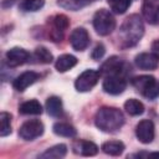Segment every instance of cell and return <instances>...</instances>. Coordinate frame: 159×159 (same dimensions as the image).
<instances>
[{
	"instance_id": "cell-1",
	"label": "cell",
	"mask_w": 159,
	"mask_h": 159,
	"mask_svg": "<svg viewBox=\"0 0 159 159\" xmlns=\"http://www.w3.org/2000/svg\"><path fill=\"white\" fill-rule=\"evenodd\" d=\"M144 35V24L139 15H129L122 24L118 34V39L122 47L135 46Z\"/></svg>"
},
{
	"instance_id": "cell-2",
	"label": "cell",
	"mask_w": 159,
	"mask_h": 159,
	"mask_svg": "<svg viewBox=\"0 0 159 159\" xmlns=\"http://www.w3.org/2000/svg\"><path fill=\"white\" fill-rule=\"evenodd\" d=\"M94 123L102 132L114 133L123 127L124 116L122 111L116 107H101L94 116Z\"/></svg>"
},
{
	"instance_id": "cell-3",
	"label": "cell",
	"mask_w": 159,
	"mask_h": 159,
	"mask_svg": "<svg viewBox=\"0 0 159 159\" xmlns=\"http://www.w3.org/2000/svg\"><path fill=\"white\" fill-rule=\"evenodd\" d=\"M132 84L148 99H155L159 96V83L153 76H137L132 80Z\"/></svg>"
},
{
	"instance_id": "cell-4",
	"label": "cell",
	"mask_w": 159,
	"mask_h": 159,
	"mask_svg": "<svg viewBox=\"0 0 159 159\" xmlns=\"http://www.w3.org/2000/svg\"><path fill=\"white\" fill-rule=\"evenodd\" d=\"M93 27L98 35L107 36L116 29V19L111 11L99 9L93 16Z\"/></svg>"
},
{
	"instance_id": "cell-5",
	"label": "cell",
	"mask_w": 159,
	"mask_h": 159,
	"mask_svg": "<svg viewBox=\"0 0 159 159\" xmlns=\"http://www.w3.org/2000/svg\"><path fill=\"white\" fill-rule=\"evenodd\" d=\"M51 27H50V39L53 42H60L63 39V34L66 31V29L70 25V20L66 15L63 14H57L53 17L48 19Z\"/></svg>"
},
{
	"instance_id": "cell-6",
	"label": "cell",
	"mask_w": 159,
	"mask_h": 159,
	"mask_svg": "<svg viewBox=\"0 0 159 159\" xmlns=\"http://www.w3.org/2000/svg\"><path fill=\"white\" fill-rule=\"evenodd\" d=\"M43 123L39 119L26 120L19 129V137L24 140H34L43 134Z\"/></svg>"
},
{
	"instance_id": "cell-7",
	"label": "cell",
	"mask_w": 159,
	"mask_h": 159,
	"mask_svg": "<svg viewBox=\"0 0 159 159\" xmlns=\"http://www.w3.org/2000/svg\"><path fill=\"white\" fill-rule=\"evenodd\" d=\"M99 77H101V72L96 70H86L77 77L75 82V87L78 92H88L98 83Z\"/></svg>"
},
{
	"instance_id": "cell-8",
	"label": "cell",
	"mask_w": 159,
	"mask_h": 159,
	"mask_svg": "<svg viewBox=\"0 0 159 159\" xmlns=\"http://www.w3.org/2000/svg\"><path fill=\"white\" fill-rule=\"evenodd\" d=\"M127 87V81L125 78L122 76V75H111V76H107L103 81V84H102V88L106 93L108 94H113V96H117V94H120L124 92Z\"/></svg>"
},
{
	"instance_id": "cell-9",
	"label": "cell",
	"mask_w": 159,
	"mask_h": 159,
	"mask_svg": "<svg viewBox=\"0 0 159 159\" xmlns=\"http://www.w3.org/2000/svg\"><path fill=\"white\" fill-rule=\"evenodd\" d=\"M135 135L138 140L143 144H149L155 137V127L150 119L140 120L135 127Z\"/></svg>"
},
{
	"instance_id": "cell-10",
	"label": "cell",
	"mask_w": 159,
	"mask_h": 159,
	"mask_svg": "<svg viewBox=\"0 0 159 159\" xmlns=\"http://www.w3.org/2000/svg\"><path fill=\"white\" fill-rule=\"evenodd\" d=\"M70 43L73 50L76 51H83L89 45V35L86 29L83 27H76L71 35H70Z\"/></svg>"
},
{
	"instance_id": "cell-11",
	"label": "cell",
	"mask_w": 159,
	"mask_h": 159,
	"mask_svg": "<svg viewBox=\"0 0 159 159\" xmlns=\"http://www.w3.org/2000/svg\"><path fill=\"white\" fill-rule=\"evenodd\" d=\"M142 14L148 24H159V0H144L142 5Z\"/></svg>"
},
{
	"instance_id": "cell-12",
	"label": "cell",
	"mask_w": 159,
	"mask_h": 159,
	"mask_svg": "<svg viewBox=\"0 0 159 159\" xmlns=\"http://www.w3.org/2000/svg\"><path fill=\"white\" fill-rule=\"evenodd\" d=\"M6 62L10 67H17L26 63L30 58V53L21 47H12L6 51Z\"/></svg>"
},
{
	"instance_id": "cell-13",
	"label": "cell",
	"mask_w": 159,
	"mask_h": 159,
	"mask_svg": "<svg viewBox=\"0 0 159 159\" xmlns=\"http://www.w3.org/2000/svg\"><path fill=\"white\" fill-rule=\"evenodd\" d=\"M40 78V75L37 72H34V71H26L24 73H21L20 76H17L14 82H12V86L16 91L19 92H24L27 87H30L31 84H34L37 80Z\"/></svg>"
},
{
	"instance_id": "cell-14",
	"label": "cell",
	"mask_w": 159,
	"mask_h": 159,
	"mask_svg": "<svg viewBox=\"0 0 159 159\" xmlns=\"http://www.w3.org/2000/svg\"><path fill=\"white\" fill-rule=\"evenodd\" d=\"M124 71V62L117 57V56H112L111 58H108L101 67V75H106V76H111V75H122Z\"/></svg>"
},
{
	"instance_id": "cell-15",
	"label": "cell",
	"mask_w": 159,
	"mask_h": 159,
	"mask_svg": "<svg viewBox=\"0 0 159 159\" xmlns=\"http://www.w3.org/2000/svg\"><path fill=\"white\" fill-rule=\"evenodd\" d=\"M72 150L75 154L83 157H93L98 153V147L89 140H76L72 144Z\"/></svg>"
},
{
	"instance_id": "cell-16",
	"label": "cell",
	"mask_w": 159,
	"mask_h": 159,
	"mask_svg": "<svg viewBox=\"0 0 159 159\" xmlns=\"http://www.w3.org/2000/svg\"><path fill=\"white\" fill-rule=\"evenodd\" d=\"M134 62L140 70H155L159 65L158 57L154 53H148V52L137 55Z\"/></svg>"
},
{
	"instance_id": "cell-17",
	"label": "cell",
	"mask_w": 159,
	"mask_h": 159,
	"mask_svg": "<svg viewBox=\"0 0 159 159\" xmlns=\"http://www.w3.org/2000/svg\"><path fill=\"white\" fill-rule=\"evenodd\" d=\"M77 58L73 56V55H70V53H65V55H61L56 62H55V67L58 72H66L68 70H71L72 67H75L77 65Z\"/></svg>"
},
{
	"instance_id": "cell-18",
	"label": "cell",
	"mask_w": 159,
	"mask_h": 159,
	"mask_svg": "<svg viewBox=\"0 0 159 159\" xmlns=\"http://www.w3.org/2000/svg\"><path fill=\"white\" fill-rule=\"evenodd\" d=\"M19 112L20 114H25V116H37L42 113V106L39 101L30 99L20 104Z\"/></svg>"
},
{
	"instance_id": "cell-19",
	"label": "cell",
	"mask_w": 159,
	"mask_h": 159,
	"mask_svg": "<svg viewBox=\"0 0 159 159\" xmlns=\"http://www.w3.org/2000/svg\"><path fill=\"white\" fill-rule=\"evenodd\" d=\"M46 112L51 117H60L63 112L61 98L56 97V96L48 97L47 101H46Z\"/></svg>"
},
{
	"instance_id": "cell-20",
	"label": "cell",
	"mask_w": 159,
	"mask_h": 159,
	"mask_svg": "<svg viewBox=\"0 0 159 159\" xmlns=\"http://www.w3.org/2000/svg\"><path fill=\"white\" fill-rule=\"evenodd\" d=\"M67 154V147L65 144H56L48 149H46L42 154H40V158L42 159H60L63 158Z\"/></svg>"
},
{
	"instance_id": "cell-21",
	"label": "cell",
	"mask_w": 159,
	"mask_h": 159,
	"mask_svg": "<svg viewBox=\"0 0 159 159\" xmlns=\"http://www.w3.org/2000/svg\"><path fill=\"white\" fill-rule=\"evenodd\" d=\"M52 130L56 135H61V137H66V138H73L77 135L76 128L73 125H71L68 123H63V122L55 123L52 127Z\"/></svg>"
},
{
	"instance_id": "cell-22",
	"label": "cell",
	"mask_w": 159,
	"mask_h": 159,
	"mask_svg": "<svg viewBox=\"0 0 159 159\" xmlns=\"http://www.w3.org/2000/svg\"><path fill=\"white\" fill-rule=\"evenodd\" d=\"M101 149L103 150V153H106L108 155L117 157V155H120L123 153V150L125 149V147L119 140H108V142H104L102 144Z\"/></svg>"
},
{
	"instance_id": "cell-23",
	"label": "cell",
	"mask_w": 159,
	"mask_h": 159,
	"mask_svg": "<svg viewBox=\"0 0 159 159\" xmlns=\"http://www.w3.org/2000/svg\"><path fill=\"white\" fill-rule=\"evenodd\" d=\"M124 109L129 116H140L144 113L145 108L140 101H138L135 98H129L124 103Z\"/></svg>"
},
{
	"instance_id": "cell-24",
	"label": "cell",
	"mask_w": 159,
	"mask_h": 159,
	"mask_svg": "<svg viewBox=\"0 0 159 159\" xmlns=\"http://www.w3.org/2000/svg\"><path fill=\"white\" fill-rule=\"evenodd\" d=\"M45 5V0H22L20 4V10L25 12H35L42 9Z\"/></svg>"
},
{
	"instance_id": "cell-25",
	"label": "cell",
	"mask_w": 159,
	"mask_h": 159,
	"mask_svg": "<svg viewBox=\"0 0 159 159\" xmlns=\"http://www.w3.org/2000/svg\"><path fill=\"white\" fill-rule=\"evenodd\" d=\"M11 133V114L7 112L0 113V135L6 137Z\"/></svg>"
},
{
	"instance_id": "cell-26",
	"label": "cell",
	"mask_w": 159,
	"mask_h": 159,
	"mask_svg": "<svg viewBox=\"0 0 159 159\" xmlns=\"http://www.w3.org/2000/svg\"><path fill=\"white\" fill-rule=\"evenodd\" d=\"M57 4L63 9L77 11L80 9H82L83 6H86L88 2L86 0H57Z\"/></svg>"
},
{
	"instance_id": "cell-27",
	"label": "cell",
	"mask_w": 159,
	"mask_h": 159,
	"mask_svg": "<svg viewBox=\"0 0 159 159\" xmlns=\"http://www.w3.org/2000/svg\"><path fill=\"white\" fill-rule=\"evenodd\" d=\"M111 10L116 14H124L130 6V0H108Z\"/></svg>"
},
{
	"instance_id": "cell-28",
	"label": "cell",
	"mask_w": 159,
	"mask_h": 159,
	"mask_svg": "<svg viewBox=\"0 0 159 159\" xmlns=\"http://www.w3.org/2000/svg\"><path fill=\"white\" fill-rule=\"evenodd\" d=\"M35 57L40 63H51L53 60L52 53L43 46H39L35 50Z\"/></svg>"
},
{
	"instance_id": "cell-29",
	"label": "cell",
	"mask_w": 159,
	"mask_h": 159,
	"mask_svg": "<svg viewBox=\"0 0 159 159\" xmlns=\"http://www.w3.org/2000/svg\"><path fill=\"white\" fill-rule=\"evenodd\" d=\"M104 52H106L104 46H103L102 43H98V45L93 48V51H92L91 56H92V58H93V60H101V58L104 56Z\"/></svg>"
},
{
	"instance_id": "cell-30",
	"label": "cell",
	"mask_w": 159,
	"mask_h": 159,
	"mask_svg": "<svg viewBox=\"0 0 159 159\" xmlns=\"http://www.w3.org/2000/svg\"><path fill=\"white\" fill-rule=\"evenodd\" d=\"M152 51H153V53L158 57V60H159V40H155L153 43H152Z\"/></svg>"
},
{
	"instance_id": "cell-31",
	"label": "cell",
	"mask_w": 159,
	"mask_h": 159,
	"mask_svg": "<svg viewBox=\"0 0 159 159\" xmlns=\"http://www.w3.org/2000/svg\"><path fill=\"white\" fill-rule=\"evenodd\" d=\"M148 157H155V158H159V153H158V152H157V153H149Z\"/></svg>"
},
{
	"instance_id": "cell-32",
	"label": "cell",
	"mask_w": 159,
	"mask_h": 159,
	"mask_svg": "<svg viewBox=\"0 0 159 159\" xmlns=\"http://www.w3.org/2000/svg\"><path fill=\"white\" fill-rule=\"evenodd\" d=\"M87 2H89V1H96V0H86Z\"/></svg>"
}]
</instances>
